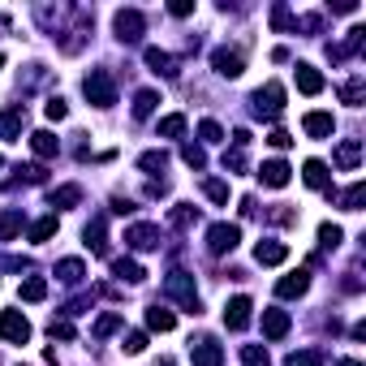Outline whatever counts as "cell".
<instances>
[{
  "label": "cell",
  "mask_w": 366,
  "mask_h": 366,
  "mask_svg": "<svg viewBox=\"0 0 366 366\" xmlns=\"http://www.w3.org/2000/svg\"><path fill=\"white\" fill-rule=\"evenodd\" d=\"M82 91H86V100H91L95 108H112V104H116V82H112L108 69H91L86 82H82Z\"/></svg>",
  "instance_id": "6da1fadb"
},
{
  "label": "cell",
  "mask_w": 366,
  "mask_h": 366,
  "mask_svg": "<svg viewBox=\"0 0 366 366\" xmlns=\"http://www.w3.org/2000/svg\"><path fill=\"white\" fill-rule=\"evenodd\" d=\"M0 336L9 340V345H26L31 340V323L22 310H0Z\"/></svg>",
  "instance_id": "7a4b0ae2"
},
{
  "label": "cell",
  "mask_w": 366,
  "mask_h": 366,
  "mask_svg": "<svg viewBox=\"0 0 366 366\" xmlns=\"http://www.w3.org/2000/svg\"><path fill=\"white\" fill-rule=\"evenodd\" d=\"M164 289H168V298H177V302H181L190 314H199V293H194V280H190L185 272H173Z\"/></svg>",
  "instance_id": "3957f363"
},
{
  "label": "cell",
  "mask_w": 366,
  "mask_h": 366,
  "mask_svg": "<svg viewBox=\"0 0 366 366\" xmlns=\"http://www.w3.org/2000/svg\"><path fill=\"white\" fill-rule=\"evenodd\" d=\"M112 26H116V39L134 43V39H142V31H146V17H142L138 9H121V13L112 17Z\"/></svg>",
  "instance_id": "277c9868"
},
{
  "label": "cell",
  "mask_w": 366,
  "mask_h": 366,
  "mask_svg": "<svg viewBox=\"0 0 366 366\" xmlns=\"http://www.w3.org/2000/svg\"><path fill=\"white\" fill-rule=\"evenodd\" d=\"M237 241H241V229L237 224H211L207 229V250L211 254H229Z\"/></svg>",
  "instance_id": "5b68a950"
},
{
  "label": "cell",
  "mask_w": 366,
  "mask_h": 366,
  "mask_svg": "<svg viewBox=\"0 0 366 366\" xmlns=\"http://www.w3.org/2000/svg\"><path fill=\"white\" fill-rule=\"evenodd\" d=\"M211 65H215L220 78H241V69H246V61H241L237 47H215V52H211Z\"/></svg>",
  "instance_id": "8992f818"
},
{
  "label": "cell",
  "mask_w": 366,
  "mask_h": 366,
  "mask_svg": "<svg viewBox=\"0 0 366 366\" xmlns=\"http://www.w3.org/2000/svg\"><path fill=\"white\" fill-rule=\"evenodd\" d=\"M125 246L130 250H155L160 246V229L155 224H130L125 229Z\"/></svg>",
  "instance_id": "52a82bcc"
},
{
  "label": "cell",
  "mask_w": 366,
  "mask_h": 366,
  "mask_svg": "<svg viewBox=\"0 0 366 366\" xmlns=\"http://www.w3.org/2000/svg\"><path fill=\"white\" fill-rule=\"evenodd\" d=\"M254 108H259V116H263V112L276 116V112L284 108V86H280V82H267V86L254 95Z\"/></svg>",
  "instance_id": "ba28073f"
},
{
  "label": "cell",
  "mask_w": 366,
  "mask_h": 366,
  "mask_svg": "<svg viewBox=\"0 0 366 366\" xmlns=\"http://www.w3.org/2000/svg\"><path fill=\"white\" fill-rule=\"evenodd\" d=\"M250 310H254L250 298H233V302L224 306V328H229V332H241V328L250 323Z\"/></svg>",
  "instance_id": "9c48e42d"
},
{
  "label": "cell",
  "mask_w": 366,
  "mask_h": 366,
  "mask_svg": "<svg viewBox=\"0 0 366 366\" xmlns=\"http://www.w3.org/2000/svg\"><path fill=\"white\" fill-rule=\"evenodd\" d=\"M190 353H194V366H224V349L211 336H203L199 345H190Z\"/></svg>",
  "instance_id": "30bf717a"
},
{
  "label": "cell",
  "mask_w": 366,
  "mask_h": 366,
  "mask_svg": "<svg viewBox=\"0 0 366 366\" xmlns=\"http://www.w3.org/2000/svg\"><path fill=\"white\" fill-rule=\"evenodd\" d=\"M289 173H293V168H289L284 160H267V164L259 168V181L272 185V190H284V185H289Z\"/></svg>",
  "instance_id": "8fae6325"
},
{
  "label": "cell",
  "mask_w": 366,
  "mask_h": 366,
  "mask_svg": "<svg viewBox=\"0 0 366 366\" xmlns=\"http://www.w3.org/2000/svg\"><path fill=\"white\" fill-rule=\"evenodd\" d=\"M302 130H306L310 138H332V134H336V121H332V112H306Z\"/></svg>",
  "instance_id": "7c38bea8"
},
{
  "label": "cell",
  "mask_w": 366,
  "mask_h": 366,
  "mask_svg": "<svg viewBox=\"0 0 366 366\" xmlns=\"http://www.w3.org/2000/svg\"><path fill=\"white\" fill-rule=\"evenodd\" d=\"M263 336L267 340H284L289 336V314L284 310H263Z\"/></svg>",
  "instance_id": "4fadbf2b"
},
{
  "label": "cell",
  "mask_w": 366,
  "mask_h": 366,
  "mask_svg": "<svg viewBox=\"0 0 366 366\" xmlns=\"http://www.w3.org/2000/svg\"><path fill=\"white\" fill-rule=\"evenodd\" d=\"M254 259H259L263 267H276V263L289 259V246H284V241H259V246H254Z\"/></svg>",
  "instance_id": "5bb4252c"
},
{
  "label": "cell",
  "mask_w": 366,
  "mask_h": 366,
  "mask_svg": "<svg viewBox=\"0 0 366 366\" xmlns=\"http://www.w3.org/2000/svg\"><path fill=\"white\" fill-rule=\"evenodd\" d=\"M22 125H26V112H22V108L0 112V138H5V142H13V138L22 134Z\"/></svg>",
  "instance_id": "9a60e30c"
},
{
  "label": "cell",
  "mask_w": 366,
  "mask_h": 366,
  "mask_svg": "<svg viewBox=\"0 0 366 366\" xmlns=\"http://www.w3.org/2000/svg\"><path fill=\"white\" fill-rule=\"evenodd\" d=\"M302 181H306L310 190H328V164H323V160H306V164H302Z\"/></svg>",
  "instance_id": "2e32d148"
},
{
  "label": "cell",
  "mask_w": 366,
  "mask_h": 366,
  "mask_svg": "<svg viewBox=\"0 0 366 366\" xmlns=\"http://www.w3.org/2000/svg\"><path fill=\"white\" fill-rule=\"evenodd\" d=\"M298 91L302 95H319L323 91V73L314 65H298Z\"/></svg>",
  "instance_id": "e0dca14e"
},
{
  "label": "cell",
  "mask_w": 366,
  "mask_h": 366,
  "mask_svg": "<svg viewBox=\"0 0 366 366\" xmlns=\"http://www.w3.org/2000/svg\"><path fill=\"white\" fill-rule=\"evenodd\" d=\"M112 276L125 280V284H142V280H146V272H142L134 259H112Z\"/></svg>",
  "instance_id": "ac0fdd59"
},
{
  "label": "cell",
  "mask_w": 366,
  "mask_h": 366,
  "mask_svg": "<svg viewBox=\"0 0 366 366\" xmlns=\"http://www.w3.org/2000/svg\"><path fill=\"white\" fill-rule=\"evenodd\" d=\"M31 151H35L39 160H52V155L61 151V142L47 134V130H35V134H31Z\"/></svg>",
  "instance_id": "d6986e66"
},
{
  "label": "cell",
  "mask_w": 366,
  "mask_h": 366,
  "mask_svg": "<svg viewBox=\"0 0 366 366\" xmlns=\"http://www.w3.org/2000/svg\"><path fill=\"white\" fill-rule=\"evenodd\" d=\"M142 61L151 65L155 73H177V56H168L164 47H146V52H142Z\"/></svg>",
  "instance_id": "ffe728a7"
},
{
  "label": "cell",
  "mask_w": 366,
  "mask_h": 366,
  "mask_svg": "<svg viewBox=\"0 0 366 366\" xmlns=\"http://www.w3.org/2000/svg\"><path fill=\"white\" fill-rule=\"evenodd\" d=\"M306 289H310V276H306V272H293V276H284V280L276 284L280 298H302Z\"/></svg>",
  "instance_id": "44dd1931"
},
{
  "label": "cell",
  "mask_w": 366,
  "mask_h": 366,
  "mask_svg": "<svg viewBox=\"0 0 366 366\" xmlns=\"http://www.w3.org/2000/svg\"><path fill=\"white\" fill-rule=\"evenodd\" d=\"M146 328H151V332H173L177 328V314L164 310V306H151V310H146Z\"/></svg>",
  "instance_id": "7402d4cb"
},
{
  "label": "cell",
  "mask_w": 366,
  "mask_h": 366,
  "mask_svg": "<svg viewBox=\"0 0 366 366\" xmlns=\"http://www.w3.org/2000/svg\"><path fill=\"white\" fill-rule=\"evenodd\" d=\"M358 160H362V142L345 138V142H340V151H336V168H358Z\"/></svg>",
  "instance_id": "603a6c76"
},
{
  "label": "cell",
  "mask_w": 366,
  "mask_h": 366,
  "mask_svg": "<svg viewBox=\"0 0 366 366\" xmlns=\"http://www.w3.org/2000/svg\"><path fill=\"white\" fill-rule=\"evenodd\" d=\"M56 276H61L65 284H78V280L86 276V267H82V259H61V263H56Z\"/></svg>",
  "instance_id": "cb8c5ba5"
},
{
  "label": "cell",
  "mask_w": 366,
  "mask_h": 366,
  "mask_svg": "<svg viewBox=\"0 0 366 366\" xmlns=\"http://www.w3.org/2000/svg\"><path fill=\"white\" fill-rule=\"evenodd\" d=\"M155 104H160V91H138V95H134V116L146 121V116L155 112Z\"/></svg>",
  "instance_id": "d4e9b609"
},
{
  "label": "cell",
  "mask_w": 366,
  "mask_h": 366,
  "mask_svg": "<svg viewBox=\"0 0 366 366\" xmlns=\"http://www.w3.org/2000/svg\"><path fill=\"white\" fill-rule=\"evenodd\" d=\"M121 323H125V314H121V310H108V314H100V323H95L91 332H95V340H104V336H112Z\"/></svg>",
  "instance_id": "484cf974"
},
{
  "label": "cell",
  "mask_w": 366,
  "mask_h": 366,
  "mask_svg": "<svg viewBox=\"0 0 366 366\" xmlns=\"http://www.w3.org/2000/svg\"><path fill=\"white\" fill-rule=\"evenodd\" d=\"M86 246H91L95 254H104V250H108V241H104V215H95L91 224H86Z\"/></svg>",
  "instance_id": "4316f807"
},
{
  "label": "cell",
  "mask_w": 366,
  "mask_h": 366,
  "mask_svg": "<svg viewBox=\"0 0 366 366\" xmlns=\"http://www.w3.org/2000/svg\"><path fill=\"white\" fill-rule=\"evenodd\" d=\"M47 203H52V207H73V203H82V190L78 185H61V190L47 194Z\"/></svg>",
  "instance_id": "83f0119b"
},
{
  "label": "cell",
  "mask_w": 366,
  "mask_h": 366,
  "mask_svg": "<svg viewBox=\"0 0 366 366\" xmlns=\"http://www.w3.org/2000/svg\"><path fill=\"white\" fill-rule=\"evenodd\" d=\"M155 130H160V138H181V134H185V116H181V112H173V116H164Z\"/></svg>",
  "instance_id": "f1b7e54d"
},
{
  "label": "cell",
  "mask_w": 366,
  "mask_h": 366,
  "mask_svg": "<svg viewBox=\"0 0 366 366\" xmlns=\"http://www.w3.org/2000/svg\"><path fill=\"white\" fill-rule=\"evenodd\" d=\"M47 298V280L31 276V280H22V302H43Z\"/></svg>",
  "instance_id": "f546056e"
},
{
  "label": "cell",
  "mask_w": 366,
  "mask_h": 366,
  "mask_svg": "<svg viewBox=\"0 0 366 366\" xmlns=\"http://www.w3.org/2000/svg\"><path fill=\"white\" fill-rule=\"evenodd\" d=\"M362 203H366V185H362V181H353L345 194H340V207H345V211H358Z\"/></svg>",
  "instance_id": "4dcf8cb0"
},
{
  "label": "cell",
  "mask_w": 366,
  "mask_h": 366,
  "mask_svg": "<svg viewBox=\"0 0 366 366\" xmlns=\"http://www.w3.org/2000/svg\"><path fill=\"white\" fill-rule=\"evenodd\" d=\"M340 241H345V229H340V224H319V246L323 250H336Z\"/></svg>",
  "instance_id": "1f68e13d"
},
{
  "label": "cell",
  "mask_w": 366,
  "mask_h": 366,
  "mask_svg": "<svg viewBox=\"0 0 366 366\" xmlns=\"http://www.w3.org/2000/svg\"><path fill=\"white\" fill-rule=\"evenodd\" d=\"M138 168H142V173H164L168 155H164V151H146V155H138Z\"/></svg>",
  "instance_id": "d6a6232c"
},
{
  "label": "cell",
  "mask_w": 366,
  "mask_h": 366,
  "mask_svg": "<svg viewBox=\"0 0 366 366\" xmlns=\"http://www.w3.org/2000/svg\"><path fill=\"white\" fill-rule=\"evenodd\" d=\"M284 366H323V353L319 349H302V353H289Z\"/></svg>",
  "instance_id": "836d02e7"
},
{
  "label": "cell",
  "mask_w": 366,
  "mask_h": 366,
  "mask_svg": "<svg viewBox=\"0 0 366 366\" xmlns=\"http://www.w3.org/2000/svg\"><path fill=\"white\" fill-rule=\"evenodd\" d=\"M13 233H22V215L17 211H0V241H9Z\"/></svg>",
  "instance_id": "e575fe53"
},
{
  "label": "cell",
  "mask_w": 366,
  "mask_h": 366,
  "mask_svg": "<svg viewBox=\"0 0 366 366\" xmlns=\"http://www.w3.org/2000/svg\"><path fill=\"white\" fill-rule=\"evenodd\" d=\"M52 233H56V215H43V220L31 224V241H47Z\"/></svg>",
  "instance_id": "d590c367"
},
{
  "label": "cell",
  "mask_w": 366,
  "mask_h": 366,
  "mask_svg": "<svg viewBox=\"0 0 366 366\" xmlns=\"http://www.w3.org/2000/svg\"><path fill=\"white\" fill-rule=\"evenodd\" d=\"M181 160L194 168V173H199V168H207V151H203V146H194V142H190V146H181Z\"/></svg>",
  "instance_id": "8d00e7d4"
},
{
  "label": "cell",
  "mask_w": 366,
  "mask_h": 366,
  "mask_svg": "<svg viewBox=\"0 0 366 366\" xmlns=\"http://www.w3.org/2000/svg\"><path fill=\"white\" fill-rule=\"evenodd\" d=\"M241 362H246V366H272L267 349H259V345H246V349H241Z\"/></svg>",
  "instance_id": "74e56055"
},
{
  "label": "cell",
  "mask_w": 366,
  "mask_h": 366,
  "mask_svg": "<svg viewBox=\"0 0 366 366\" xmlns=\"http://www.w3.org/2000/svg\"><path fill=\"white\" fill-rule=\"evenodd\" d=\"M203 194H207L211 203H229V185H224V181H215V177L203 181Z\"/></svg>",
  "instance_id": "f35d334b"
},
{
  "label": "cell",
  "mask_w": 366,
  "mask_h": 366,
  "mask_svg": "<svg viewBox=\"0 0 366 366\" xmlns=\"http://www.w3.org/2000/svg\"><path fill=\"white\" fill-rule=\"evenodd\" d=\"M194 220H199V207H185V203H181V207L173 211V224H177V229H190Z\"/></svg>",
  "instance_id": "ab89813d"
},
{
  "label": "cell",
  "mask_w": 366,
  "mask_h": 366,
  "mask_svg": "<svg viewBox=\"0 0 366 366\" xmlns=\"http://www.w3.org/2000/svg\"><path fill=\"white\" fill-rule=\"evenodd\" d=\"M340 100L358 108V104H362V82H358V78H353V82H345V86H340Z\"/></svg>",
  "instance_id": "60d3db41"
},
{
  "label": "cell",
  "mask_w": 366,
  "mask_h": 366,
  "mask_svg": "<svg viewBox=\"0 0 366 366\" xmlns=\"http://www.w3.org/2000/svg\"><path fill=\"white\" fill-rule=\"evenodd\" d=\"M43 112H47V121H65V112H69V108H65V100H61V95H52Z\"/></svg>",
  "instance_id": "b9f144b4"
},
{
  "label": "cell",
  "mask_w": 366,
  "mask_h": 366,
  "mask_svg": "<svg viewBox=\"0 0 366 366\" xmlns=\"http://www.w3.org/2000/svg\"><path fill=\"white\" fill-rule=\"evenodd\" d=\"M47 332H52V340H73V323H69V319H52V328H47Z\"/></svg>",
  "instance_id": "7bdbcfd3"
},
{
  "label": "cell",
  "mask_w": 366,
  "mask_h": 366,
  "mask_svg": "<svg viewBox=\"0 0 366 366\" xmlns=\"http://www.w3.org/2000/svg\"><path fill=\"white\" fill-rule=\"evenodd\" d=\"M199 134H203V142H220V138H224V130H220L215 121H203V125H199Z\"/></svg>",
  "instance_id": "ee69618b"
},
{
  "label": "cell",
  "mask_w": 366,
  "mask_h": 366,
  "mask_svg": "<svg viewBox=\"0 0 366 366\" xmlns=\"http://www.w3.org/2000/svg\"><path fill=\"white\" fill-rule=\"evenodd\" d=\"M146 349V332H130L125 336V353H142Z\"/></svg>",
  "instance_id": "f6af8a7d"
},
{
  "label": "cell",
  "mask_w": 366,
  "mask_h": 366,
  "mask_svg": "<svg viewBox=\"0 0 366 366\" xmlns=\"http://www.w3.org/2000/svg\"><path fill=\"white\" fill-rule=\"evenodd\" d=\"M272 26H276V31L293 26V17H289V9H284V5H276V9H272Z\"/></svg>",
  "instance_id": "bcb514c9"
},
{
  "label": "cell",
  "mask_w": 366,
  "mask_h": 366,
  "mask_svg": "<svg viewBox=\"0 0 366 366\" xmlns=\"http://www.w3.org/2000/svg\"><path fill=\"white\" fill-rule=\"evenodd\" d=\"M267 142H272L276 151H284V146H293V138H289L284 130H272V134H267Z\"/></svg>",
  "instance_id": "7dc6e473"
},
{
  "label": "cell",
  "mask_w": 366,
  "mask_h": 366,
  "mask_svg": "<svg viewBox=\"0 0 366 366\" xmlns=\"http://www.w3.org/2000/svg\"><path fill=\"white\" fill-rule=\"evenodd\" d=\"M168 9H173V17H190L194 13V0H173Z\"/></svg>",
  "instance_id": "c3c4849f"
},
{
  "label": "cell",
  "mask_w": 366,
  "mask_h": 366,
  "mask_svg": "<svg viewBox=\"0 0 366 366\" xmlns=\"http://www.w3.org/2000/svg\"><path fill=\"white\" fill-rule=\"evenodd\" d=\"M224 168H233V173H241V168H246V155H241V151H224Z\"/></svg>",
  "instance_id": "681fc988"
},
{
  "label": "cell",
  "mask_w": 366,
  "mask_h": 366,
  "mask_svg": "<svg viewBox=\"0 0 366 366\" xmlns=\"http://www.w3.org/2000/svg\"><path fill=\"white\" fill-rule=\"evenodd\" d=\"M112 211L125 215V211H134V203H130V199H112Z\"/></svg>",
  "instance_id": "f907efd6"
},
{
  "label": "cell",
  "mask_w": 366,
  "mask_h": 366,
  "mask_svg": "<svg viewBox=\"0 0 366 366\" xmlns=\"http://www.w3.org/2000/svg\"><path fill=\"white\" fill-rule=\"evenodd\" d=\"M336 366H362V362H336Z\"/></svg>",
  "instance_id": "816d5d0a"
},
{
  "label": "cell",
  "mask_w": 366,
  "mask_h": 366,
  "mask_svg": "<svg viewBox=\"0 0 366 366\" xmlns=\"http://www.w3.org/2000/svg\"><path fill=\"white\" fill-rule=\"evenodd\" d=\"M0 65H5V56H0Z\"/></svg>",
  "instance_id": "f5cc1de1"
},
{
  "label": "cell",
  "mask_w": 366,
  "mask_h": 366,
  "mask_svg": "<svg viewBox=\"0 0 366 366\" xmlns=\"http://www.w3.org/2000/svg\"><path fill=\"white\" fill-rule=\"evenodd\" d=\"M0 164H5V160H0Z\"/></svg>",
  "instance_id": "db71d44e"
}]
</instances>
